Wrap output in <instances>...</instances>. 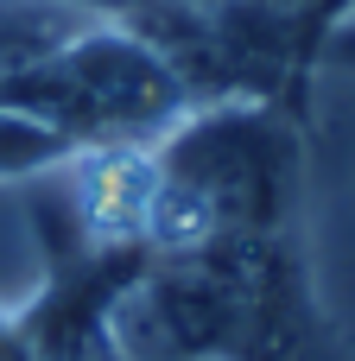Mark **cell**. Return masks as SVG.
I'll use <instances>...</instances> for the list:
<instances>
[{
  "mask_svg": "<svg viewBox=\"0 0 355 361\" xmlns=\"http://www.w3.org/2000/svg\"><path fill=\"white\" fill-rule=\"evenodd\" d=\"M292 190V140L254 108H216L146 159V228L184 241L267 235Z\"/></svg>",
  "mask_w": 355,
  "mask_h": 361,
  "instance_id": "cell-1",
  "label": "cell"
},
{
  "mask_svg": "<svg viewBox=\"0 0 355 361\" xmlns=\"http://www.w3.org/2000/svg\"><path fill=\"white\" fill-rule=\"evenodd\" d=\"M0 108L51 127L64 146H121V140H140L178 121L184 76L146 38L83 19L25 76L6 82Z\"/></svg>",
  "mask_w": 355,
  "mask_h": 361,
  "instance_id": "cell-2",
  "label": "cell"
},
{
  "mask_svg": "<svg viewBox=\"0 0 355 361\" xmlns=\"http://www.w3.org/2000/svg\"><path fill=\"white\" fill-rule=\"evenodd\" d=\"M64 152H70V146H64L51 127H38V121L0 108V171H38V165H51V159H64Z\"/></svg>",
  "mask_w": 355,
  "mask_h": 361,
  "instance_id": "cell-3",
  "label": "cell"
},
{
  "mask_svg": "<svg viewBox=\"0 0 355 361\" xmlns=\"http://www.w3.org/2000/svg\"><path fill=\"white\" fill-rule=\"evenodd\" d=\"M0 361H32L25 349H13V343H0Z\"/></svg>",
  "mask_w": 355,
  "mask_h": 361,
  "instance_id": "cell-4",
  "label": "cell"
}]
</instances>
